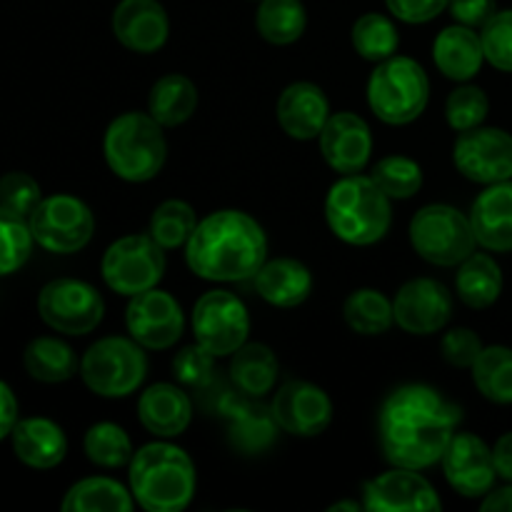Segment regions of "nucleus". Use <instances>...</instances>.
Wrapping results in <instances>:
<instances>
[{
  "instance_id": "6e6552de",
  "label": "nucleus",
  "mask_w": 512,
  "mask_h": 512,
  "mask_svg": "<svg viewBox=\"0 0 512 512\" xmlns=\"http://www.w3.org/2000/svg\"><path fill=\"white\" fill-rule=\"evenodd\" d=\"M408 238L415 253L438 268H455L478 245L468 215L448 203L423 205L410 220Z\"/></svg>"
},
{
  "instance_id": "412c9836",
  "label": "nucleus",
  "mask_w": 512,
  "mask_h": 512,
  "mask_svg": "<svg viewBox=\"0 0 512 512\" xmlns=\"http://www.w3.org/2000/svg\"><path fill=\"white\" fill-rule=\"evenodd\" d=\"M275 115L288 138L305 143V140L320 138L333 113H330V103L320 85L310 83V80H298L280 93Z\"/></svg>"
},
{
  "instance_id": "dca6fc26",
  "label": "nucleus",
  "mask_w": 512,
  "mask_h": 512,
  "mask_svg": "<svg viewBox=\"0 0 512 512\" xmlns=\"http://www.w3.org/2000/svg\"><path fill=\"white\" fill-rule=\"evenodd\" d=\"M440 465L450 488L470 500L485 498L498 480L493 448L473 433H455Z\"/></svg>"
},
{
  "instance_id": "de8ad7c7",
  "label": "nucleus",
  "mask_w": 512,
  "mask_h": 512,
  "mask_svg": "<svg viewBox=\"0 0 512 512\" xmlns=\"http://www.w3.org/2000/svg\"><path fill=\"white\" fill-rule=\"evenodd\" d=\"M448 10L455 23L478 30L498 13V3L495 0H450Z\"/></svg>"
},
{
  "instance_id": "423d86ee",
  "label": "nucleus",
  "mask_w": 512,
  "mask_h": 512,
  "mask_svg": "<svg viewBox=\"0 0 512 512\" xmlns=\"http://www.w3.org/2000/svg\"><path fill=\"white\" fill-rule=\"evenodd\" d=\"M430 103V78L418 60L408 55L375 63L368 78V105L385 125H410Z\"/></svg>"
},
{
  "instance_id": "f03ea898",
  "label": "nucleus",
  "mask_w": 512,
  "mask_h": 512,
  "mask_svg": "<svg viewBox=\"0 0 512 512\" xmlns=\"http://www.w3.org/2000/svg\"><path fill=\"white\" fill-rule=\"evenodd\" d=\"M265 260L268 238L263 225L243 210L225 208L200 218L185 245L190 273L210 283L253 280Z\"/></svg>"
},
{
  "instance_id": "1a4fd4ad",
  "label": "nucleus",
  "mask_w": 512,
  "mask_h": 512,
  "mask_svg": "<svg viewBox=\"0 0 512 512\" xmlns=\"http://www.w3.org/2000/svg\"><path fill=\"white\" fill-rule=\"evenodd\" d=\"M165 248L150 233H130L108 245L100 260V275L123 298L158 288L165 275Z\"/></svg>"
},
{
  "instance_id": "0eeeda50",
  "label": "nucleus",
  "mask_w": 512,
  "mask_h": 512,
  "mask_svg": "<svg viewBox=\"0 0 512 512\" xmlns=\"http://www.w3.org/2000/svg\"><path fill=\"white\" fill-rule=\"evenodd\" d=\"M143 345L123 335H108L90 345L80 358V378L98 398H128L148 375Z\"/></svg>"
},
{
  "instance_id": "2f4dec72",
  "label": "nucleus",
  "mask_w": 512,
  "mask_h": 512,
  "mask_svg": "<svg viewBox=\"0 0 512 512\" xmlns=\"http://www.w3.org/2000/svg\"><path fill=\"white\" fill-rule=\"evenodd\" d=\"M23 363L30 378L48 385L65 383L80 370L75 350L60 338H48V335L30 340L23 353Z\"/></svg>"
},
{
  "instance_id": "4468645a",
  "label": "nucleus",
  "mask_w": 512,
  "mask_h": 512,
  "mask_svg": "<svg viewBox=\"0 0 512 512\" xmlns=\"http://www.w3.org/2000/svg\"><path fill=\"white\" fill-rule=\"evenodd\" d=\"M125 328L145 350H168L183 338L185 315L173 295L150 288L130 298L125 308Z\"/></svg>"
},
{
  "instance_id": "a19ab883",
  "label": "nucleus",
  "mask_w": 512,
  "mask_h": 512,
  "mask_svg": "<svg viewBox=\"0 0 512 512\" xmlns=\"http://www.w3.org/2000/svg\"><path fill=\"white\" fill-rule=\"evenodd\" d=\"M490 113V100L483 88L463 83L445 100V120L455 133H465L485 123Z\"/></svg>"
},
{
  "instance_id": "393cba45",
  "label": "nucleus",
  "mask_w": 512,
  "mask_h": 512,
  "mask_svg": "<svg viewBox=\"0 0 512 512\" xmlns=\"http://www.w3.org/2000/svg\"><path fill=\"white\" fill-rule=\"evenodd\" d=\"M260 298L273 308H298L313 293V273L308 265L295 258L265 260L253 278Z\"/></svg>"
},
{
  "instance_id": "a878e982",
  "label": "nucleus",
  "mask_w": 512,
  "mask_h": 512,
  "mask_svg": "<svg viewBox=\"0 0 512 512\" xmlns=\"http://www.w3.org/2000/svg\"><path fill=\"white\" fill-rule=\"evenodd\" d=\"M433 60L445 78L455 80V83H470L485 63L480 33L468 25H448L435 38Z\"/></svg>"
},
{
  "instance_id": "4c0bfd02",
  "label": "nucleus",
  "mask_w": 512,
  "mask_h": 512,
  "mask_svg": "<svg viewBox=\"0 0 512 512\" xmlns=\"http://www.w3.org/2000/svg\"><path fill=\"white\" fill-rule=\"evenodd\" d=\"M195 225H198V213L190 203L185 200H165L158 208L153 210L148 223V233L153 235V240L158 245H163L165 250H178L185 248L193 235Z\"/></svg>"
},
{
  "instance_id": "79ce46f5",
  "label": "nucleus",
  "mask_w": 512,
  "mask_h": 512,
  "mask_svg": "<svg viewBox=\"0 0 512 512\" xmlns=\"http://www.w3.org/2000/svg\"><path fill=\"white\" fill-rule=\"evenodd\" d=\"M480 40H483L485 60L503 73H512V8L498 10L480 28Z\"/></svg>"
},
{
  "instance_id": "f3484780",
  "label": "nucleus",
  "mask_w": 512,
  "mask_h": 512,
  "mask_svg": "<svg viewBox=\"0 0 512 512\" xmlns=\"http://www.w3.org/2000/svg\"><path fill=\"white\" fill-rule=\"evenodd\" d=\"M393 315L408 335H435L453 318V293L435 278H413L400 285Z\"/></svg>"
},
{
  "instance_id": "20e7f679",
  "label": "nucleus",
  "mask_w": 512,
  "mask_h": 512,
  "mask_svg": "<svg viewBox=\"0 0 512 512\" xmlns=\"http://www.w3.org/2000/svg\"><path fill=\"white\" fill-rule=\"evenodd\" d=\"M330 233L355 248L380 243L393 225V200L370 175H340L325 195Z\"/></svg>"
},
{
  "instance_id": "2eb2a0df",
  "label": "nucleus",
  "mask_w": 512,
  "mask_h": 512,
  "mask_svg": "<svg viewBox=\"0 0 512 512\" xmlns=\"http://www.w3.org/2000/svg\"><path fill=\"white\" fill-rule=\"evenodd\" d=\"M270 410L283 433L293 438H318L333 423V400L308 380H288L270 400Z\"/></svg>"
},
{
  "instance_id": "9b49d317",
  "label": "nucleus",
  "mask_w": 512,
  "mask_h": 512,
  "mask_svg": "<svg viewBox=\"0 0 512 512\" xmlns=\"http://www.w3.org/2000/svg\"><path fill=\"white\" fill-rule=\"evenodd\" d=\"M35 243L48 253L70 255L83 250L93 240V210L75 195H50L40 200L28 218Z\"/></svg>"
},
{
  "instance_id": "ddd939ff",
  "label": "nucleus",
  "mask_w": 512,
  "mask_h": 512,
  "mask_svg": "<svg viewBox=\"0 0 512 512\" xmlns=\"http://www.w3.org/2000/svg\"><path fill=\"white\" fill-rule=\"evenodd\" d=\"M453 163L470 183L493 185L512 180V135L485 125L465 130L453 145Z\"/></svg>"
},
{
  "instance_id": "3c124183",
  "label": "nucleus",
  "mask_w": 512,
  "mask_h": 512,
  "mask_svg": "<svg viewBox=\"0 0 512 512\" xmlns=\"http://www.w3.org/2000/svg\"><path fill=\"white\" fill-rule=\"evenodd\" d=\"M480 510L483 512H512V483L505 485V488L490 490L488 495L480 503Z\"/></svg>"
},
{
  "instance_id": "c756f323",
  "label": "nucleus",
  "mask_w": 512,
  "mask_h": 512,
  "mask_svg": "<svg viewBox=\"0 0 512 512\" xmlns=\"http://www.w3.org/2000/svg\"><path fill=\"white\" fill-rule=\"evenodd\" d=\"M455 293L473 310H485L498 303L503 293V270L493 255L473 253L465 258L455 275Z\"/></svg>"
},
{
  "instance_id": "6ab92c4d",
  "label": "nucleus",
  "mask_w": 512,
  "mask_h": 512,
  "mask_svg": "<svg viewBox=\"0 0 512 512\" xmlns=\"http://www.w3.org/2000/svg\"><path fill=\"white\" fill-rule=\"evenodd\" d=\"M320 153L340 175L363 173L373 155V130L358 113H333L320 133Z\"/></svg>"
},
{
  "instance_id": "4be33fe9",
  "label": "nucleus",
  "mask_w": 512,
  "mask_h": 512,
  "mask_svg": "<svg viewBox=\"0 0 512 512\" xmlns=\"http://www.w3.org/2000/svg\"><path fill=\"white\" fill-rule=\"evenodd\" d=\"M138 420L155 438H178L193 423V400L180 383H155L140 393Z\"/></svg>"
},
{
  "instance_id": "c85d7f7f",
  "label": "nucleus",
  "mask_w": 512,
  "mask_h": 512,
  "mask_svg": "<svg viewBox=\"0 0 512 512\" xmlns=\"http://www.w3.org/2000/svg\"><path fill=\"white\" fill-rule=\"evenodd\" d=\"M198 110V88L183 73H168L155 80L148 95V113L163 128H178L188 123Z\"/></svg>"
},
{
  "instance_id": "ea45409f",
  "label": "nucleus",
  "mask_w": 512,
  "mask_h": 512,
  "mask_svg": "<svg viewBox=\"0 0 512 512\" xmlns=\"http://www.w3.org/2000/svg\"><path fill=\"white\" fill-rule=\"evenodd\" d=\"M33 243L28 220L0 208V278L18 273L28 263Z\"/></svg>"
},
{
  "instance_id": "cd10ccee",
  "label": "nucleus",
  "mask_w": 512,
  "mask_h": 512,
  "mask_svg": "<svg viewBox=\"0 0 512 512\" xmlns=\"http://www.w3.org/2000/svg\"><path fill=\"white\" fill-rule=\"evenodd\" d=\"M230 383L250 398H265L275 390L280 363L265 343H245L230 355Z\"/></svg>"
},
{
  "instance_id": "b1692460",
  "label": "nucleus",
  "mask_w": 512,
  "mask_h": 512,
  "mask_svg": "<svg viewBox=\"0 0 512 512\" xmlns=\"http://www.w3.org/2000/svg\"><path fill=\"white\" fill-rule=\"evenodd\" d=\"M470 225L480 248L490 253L512 250V180L485 185L470 208Z\"/></svg>"
},
{
  "instance_id": "f257e3e1",
  "label": "nucleus",
  "mask_w": 512,
  "mask_h": 512,
  "mask_svg": "<svg viewBox=\"0 0 512 512\" xmlns=\"http://www.w3.org/2000/svg\"><path fill=\"white\" fill-rule=\"evenodd\" d=\"M463 420L460 405L423 383L395 388L378 413V440L390 465L428 470L440 463Z\"/></svg>"
},
{
  "instance_id": "bb28decb",
  "label": "nucleus",
  "mask_w": 512,
  "mask_h": 512,
  "mask_svg": "<svg viewBox=\"0 0 512 512\" xmlns=\"http://www.w3.org/2000/svg\"><path fill=\"white\" fill-rule=\"evenodd\" d=\"M13 453L20 463L35 470L58 468L68 455V438L63 428L48 418H25L18 420L10 433Z\"/></svg>"
},
{
  "instance_id": "603ef678",
  "label": "nucleus",
  "mask_w": 512,
  "mask_h": 512,
  "mask_svg": "<svg viewBox=\"0 0 512 512\" xmlns=\"http://www.w3.org/2000/svg\"><path fill=\"white\" fill-rule=\"evenodd\" d=\"M360 512V510H365V505H363V500H340V503H335V505H330L328 508V512Z\"/></svg>"
},
{
  "instance_id": "7c9ffc66",
  "label": "nucleus",
  "mask_w": 512,
  "mask_h": 512,
  "mask_svg": "<svg viewBox=\"0 0 512 512\" xmlns=\"http://www.w3.org/2000/svg\"><path fill=\"white\" fill-rule=\"evenodd\" d=\"M135 498L130 488L113 478L93 475V478L78 480L65 493L60 510L63 512H130L135 508Z\"/></svg>"
},
{
  "instance_id": "58836bf2",
  "label": "nucleus",
  "mask_w": 512,
  "mask_h": 512,
  "mask_svg": "<svg viewBox=\"0 0 512 512\" xmlns=\"http://www.w3.org/2000/svg\"><path fill=\"white\" fill-rule=\"evenodd\" d=\"M370 178L390 200H410L423 188V168L408 155H385L370 170Z\"/></svg>"
},
{
  "instance_id": "09e8293b",
  "label": "nucleus",
  "mask_w": 512,
  "mask_h": 512,
  "mask_svg": "<svg viewBox=\"0 0 512 512\" xmlns=\"http://www.w3.org/2000/svg\"><path fill=\"white\" fill-rule=\"evenodd\" d=\"M15 423H18V400H15L13 390L0 380V440L13 433Z\"/></svg>"
},
{
  "instance_id": "9d476101",
  "label": "nucleus",
  "mask_w": 512,
  "mask_h": 512,
  "mask_svg": "<svg viewBox=\"0 0 512 512\" xmlns=\"http://www.w3.org/2000/svg\"><path fill=\"white\" fill-rule=\"evenodd\" d=\"M195 343L203 345L215 358H230L248 343L250 313L243 300L230 290H208L193 305Z\"/></svg>"
},
{
  "instance_id": "7ed1b4c3",
  "label": "nucleus",
  "mask_w": 512,
  "mask_h": 512,
  "mask_svg": "<svg viewBox=\"0 0 512 512\" xmlns=\"http://www.w3.org/2000/svg\"><path fill=\"white\" fill-rule=\"evenodd\" d=\"M128 488L135 503L148 512H183L198 488L195 463L183 448L158 438L133 453Z\"/></svg>"
},
{
  "instance_id": "c03bdc74",
  "label": "nucleus",
  "mask_w": 512,
  "mask_h": 512,
  "mask_svg": "<svg viewBox=\"0 0 512 512\" xmlns=\"http://www.w3.org/2000/svg\"><path fill=\"white\" fill-rule=\"evenodd\" d=\"M215 355L208 353L203 345H188L180 350L173 360V375L185 390H205L213 383Z\"/></svg>"
},
{
  "instance_id": "5701e85b",
  "label": "nucleus",
  "mask_w": 512,
  "mask_h": 512,
  "mask_svg": "<svg viewBox=\"0 0 512 512\" xmlns=\"http://www.w3.org/2000/svg\"><path fill=\"white\" fill-rule=\"evenodd\" d=\"M260 398H250L240 390L228 393L220 400V413L230 423V443L243 453H263L273 445L278 423L273 418L270 405L258 403Z\"/></svg>"
},
{
  "instance_id": "f8f14e48",
  "label": "nucleus",
  "mask_w": 512,
  "mask_h": 512,
  "mask_svg": "<svg viewBox=\"0 0 512 512\" xmlns=\"http://www.w3.org/2000/svg\"><path fill=\"white\" fill-rule=\"evenodd\" d=\"M38 313L55 333L88 335L103 323L105 300L98 288L85 280L58 278L40 290Z\"/></svg>"
},
{
  "instance_id": "f704fd0d",
  "label": "nucleus",
  "mask_w": 512,
  "mask_h": 512,
  "mask_svg": "<svg viewBox=\"0 0 512 512\" xmlns=\"http://www.w3.org/2000/svg\"><path fill=\"white\" fill-rule=\"evenodd\" d=\"M470 373L483 398L498 405H512V348L488 345L478 355Z\"/></svg>"
},
{
  "instance_id": "aec40b11",
  "label": "nucleus",
  "mask_w": 512,
  "mask_h": 512,
  "mask_svg": "<svg viewBox=\"0 0 512 512\" xmlns=\"http://www.w3.org/2000/svg\"><path fill=\"white\" fill-rule=\"evenodd\" d=\"M113 35L133 53H158L170 35V20L158 0H120L113 10Z\"/></svg>"
},
{
  "instance_id": "a211bd4d",
  "label": "nucleus",
  "mask_w": 512,
  "mask_h": 512,
  "mask_svg": "<svg viewBox=\"0 0 512 512\" xmlns=\"http://www.w3.org/2000/svg\"><path fill=\"white\" fill-rule=\"evenodd\" d=\"M363 505L370 512H430L440 510L438 493L420 470L393 465L363 485Z\"/></svg>"
},
{
  "instance_id": "72a5a7b5",
  "label": "nucleus",
  "mask_w": 512,
  "mask_h": 512,
  "mask_svg": "<svg viewBox=\"0 0 512 512\" xmlns=\"http://www.w3.org/2000/svg\"><path fill=\"white\" fill-rule=\"evenodd\" d=\"M343 318L353 333L375 338L395 325L393 300L375 288H358L345 298Z\"/></svg>"
},
{
  "instance_id": "8fccbe9b",
  "label": "nucleus",
  "mask_w": 512,
  "mask_h": 512,
  "mask_svg": "<svg viewBox=\"0 0 512 512\" xmlns=\"http://www.w3.org/2000/svg\"><path fill=\"white\" fill-rule=\"evenodd\" d=\"M493 460L498 478H503L505 483H512V433H505L493 445Z\"/></svg>"
},
{
  "instance_id": "e433bc0d",
  "label": "nucleus",
  "mask_w": 512,
  "mask_h": 512,
  "mask_svg": "<svg viewBox=\"0 0 512 512\" xmlns=\"http://www.w3.org/2000/svg\"><path fill=\"white\" fill-rule=\"evenodd\" d=\"M83 450L90 463L105 470L123 468L133 460L135 453L130 435L118 423H110V420L90 425L83 438Z\"/></svg>"
},
{
  "instance_id": "37998d69",
  "label": "nucleus",
  "mask_w": 512,
  "mask_h": 512,
  "mask_svg": "<svg viewBox=\"0 0 512 512\" xmlns=\"http://www.w3.org/2000/svg\"><path fill=\"white\" fill-rule=\"evenodd\" d=\"M40 200H43V190H40L38 180L30 178L28 173L13 170V173H5L0 178V208L28 220L40 205Z\"/></svg>"
},
{
  "instance_id": "473e14b6",
  "label": "nucleus",
  "mask_w": 512,
  "mask_h": 512,
  "mask_svg": "<svg viewBox=\"0 0 512 512\" xmlns=\"http://www.w3.org/2000/svg\"><path fill=\"white\" fill-rule=\"evenodd\" d=\"M255 28L270 45H293L308 28V13L300 0H260Z\"/></svg>"
},
{
  "instance_id": "a18cd8bd",
  "label": "nucleus",
  "mask_w": 512,
  "mask_h": 512,
  "mask_svg": "<svg viewBox=\"0 0 512 512\" xmlns=\"http://www.w3.org/2000/svg\"><path fill=\"white\" fill-rule=\"evenodd\" d=\"M483 348V340L470 328H453L440 340V353H443L445 363H450L453 368H473Z\"/></svg>"
},
{
  "instance_id": "c9c22d12",
  "label": "nucleus",
  "mask_w": 512,
  "mask_h": 512,
  "mask_svg": "<svg viewBox=\"0 0 512 512\" xmlns=\"http://www.w3.org/2000/svg\"><path fill=\"white\" fill-rule=\"evenodd\" d=\"M350 43L360 58L370 63H383V60L398 55L400 33L393 18L383 13H365L360 15L350 30Z\"/></svg>"
},
{
  "instance_id": "39448f33",
  "label": "nucleus",
  "mask_w": 512,
  "mask_h": 512,
  "mask_svg": "<svg viewBox=\"0 0 512 512\" xmlns=\"http://www.w3.org/2000/svg\"><path fill=\"white\" fill-rule=\"evenodd\" d=\"M103 155L110 173L125 183H148L158 178L168 160L163 125L150 113H128L110 120L103 138Z\"/></svg>"
},
{
  "instance_id": "49530a36",
  "label": "nucleus",
  "mask_w": 512,
  "mask_h": 512,
  "mask_svg": "<svg viewBox=\"0 0 512 512\" xmlns=\"http://www.w3.org/2000/svg\"><path fill=\"white\" fill-rule=\"evenodd\" d=\"M448 3L450 0H385L390 15L408 25L430 23L448 10Z\"/></svg>"
}]
</instances>
